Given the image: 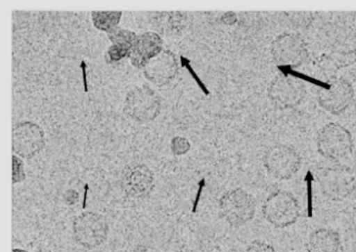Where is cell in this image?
Listing matches in <instances>:
<instances>
[{"instance_id": "6da1fadb", "label": "cell", "mask_w": 356, "mask_h": 252, "mask_svg": "<svg viewBox=\"0 0 356 252\" xmlns=\"http://www.w3.org/2000/svg\"><path fill=\"white\" fill-rule=\"evenodd\" d=\"M220 212L231 226H243L255 215V199L243 189L230 190L220 199Z\"/></svg>"}, {"instance_id": "7a4b0ae2", "label": "cell", "mask_w": 356, "mask_h": 252, "mask_svg": "<svg viewBox=\"0 0 356 252\" xmlns=\"http://www.w3.org/2000/svg\"><path fill=\"white\" fill-rule=\"evenodd\" d=\"M318 152L324 158L339 160L347 158L353 150V139L346 127L330 123L325 125L316 137Z\"/></svg>"}, {"instance_id": "3957f363", "label": "cell", "mask_w": 356, "mask_h": 252, "mask_svg": "<svg viewBox=\"0 0 356 252\" xmlns=\"http://www.w3.org/2000/svg\"><path fill=\"white\" fill-rule=\"evenodd\" d=\"M262 214L268 223L275 227L283 228L297 222L301 208L293 194L278 191L264 201Z\"/></svg>"}, {"instance_id": "277c9868", "label": "cell", "mask_w": 356, "mask_h": 252, "mask_svg": "<svg viewBox=\"0 0 356 252\" xmlns=\"http://www.w3.org/2000/svg\"><path fill=\"white\" fill-rule=\"evenodd\" d=\"M318 185L327 198L341 201L349 197L355 190V177L351 169L341 165L328 167L318 173Z\"/></svg>"}, {"instance_id": "5b68a950", "label": "cell", "mask_w": 356, "mask_h": 252, "mask_svg": "<svg viewBox=\"0 0 356 252\" xmlns=\"http://www.w3.org/2000/svg\"><path fill=\"white\" fill-rule=\"evenodd\" d=\"M109 225L103 215L85 212L74 220V240L83 247L93 249L105 243Z\"/></svg>"}, {"instance_id": "8992f818", "label": "cell", "mask_w": 356, "mask_h": 252, "mask_svg": "<svg viewBox=\"0 0 356 252\" xmlns=\"http://www.w3.org/2000/svg\"><path fill=\"white\" fill-rule=\"evenodd\" d=\"M161 101L155 91L147 85L134 87L124 101V112L138 122H149L159 116Z\"/></svg>"}, {"instance_id": "52a82bcc", "label": "cell", "mask_w": 356, "mask_h": 252, "mask_svg": "<svg viewBox=\"0 0 356 252\" xmlns=\"http://www.w3.org/2000/svg\"><path fill=\"white\" fill-rule=\"evenodd\" d=\"M264 165L268 174L277 179H289L300 170L302 158L299 152L291 146L277 144L266 150Z\"/></svg>"}, {"instance_id": "ba28073f", "label": "cell", "mask_w": 356, "mask_h": 252, "mask_svg": "<svg viewBox=\"0 0 356 252\" xmlns=\"http://www.w3.org/2000/svg\"><path fill=\"white\" fill-rule=\"evenodd\" d=\"M45 146L44 131L32 121L17 123L13 127V151L31 158L42 151Z\"/></svg>"}, {"instance_id": "9c48e42d", "label": "cell", "mask_w": 356, "mask_h": 252, "mask_svg": "<svg viewBox=\"0 0 356 252\" xmlns=\"http://www.w3.org/2000/svg\"><path fill=\"white\" fill-rule=\"evenodd\" d=\"M272 56L279 65L300 66L307 58V46L298 33H283L273 41Z\"/></svg>"}, {"instance_id": "30bf717a", "label": "cell", "mask_w": 356, "mask_h": 252, "mask_svg": "<svg viewBox=\"0 0 356 252\" xmlns=\"http://www.w3.org/2000/svg\"><path fill=\"white\" fill-rule=\"evenodd\" d=\"M354 90L351 83L345 79L332 81L327 87L318 91L320 106L331 114L339 115L345 112L353 101Z\"/></svg>"}, {"instance_id": "8fae6325", "label": "cell", "mask_w": 356, "mask_h": 252, "mask_svg": "<svg viewBox=\"0 0 356 252\" xmlns=\"http://www.w3.org/2000/svg\"><path fill=\"white\" fill-rule=\"evenodd\" d=\"M306 91L299 81L289 77H277L268 87L270 100L281 108H293L299 106Z\"/></svg>"}, {"instance_id": "7c38bea8", "label": "cell", "mask_w": 356, "mask_h": 252, "mask_svg": "<svg viewBox=\"0 0 356 252\" xmlns=\"http://www.w3.org/2000/svg\"><path fill=\"white\" fill-rule=\"evenodd\" d=\"M155 185L153 172L145 165L128 167L122 176V187L131 198H145Z\"/></svg>"}, {"instance_id": "4fadbf2b", "label": "cell", "mask_w": 356, "mask_h": 252, "mask_svg": "<svg viewBox=\"0 0 356 252\" xmlns=\"http://www.w3.org/2000/svg\"><path fill=\"white\" fill-rule=\"evenodd\" d=\"M143 73L152 83L158 87L168 85L178 73V62L174 52L163 50L145 67Z\"/></svg>"}, {"instance_id": "5bb4252c", "label": "cell", "mask_w": 356, "mask_h": 252, "mask_svg": "<svg viewBox=\"0 0 356 252\" xmlns=\"http://www.w3.org/2000/svg\"><path fill=\"white\" fill-rule=\"evenodd\" d=\"M163 51V40L158 33L147 31L137 37L131 53V62L138 69L145 67Z\"/></svg>"}, {"instance_id": "9a60e30c", "label": "cell", "mask_w": 356, "mask_h": 252, "mask_svg": "<svg viewBox=\"0 0 356 252\" xmlns=\"http://www.w3.org/2000/svg\"><path fill=\"white\" fill-rule=\"evenodd\" d=\"M306 251L343 252L341 237L333 229H316L310 235L306 243Z\"/></svg>"}, {"instance_id": "2e32d148", "label": "cell", "mask_w": 356, "mask_h": 252, "mask_svg": "<svg viewBox=\"0 0 356 252\" xmlns=\"http://www.w3.org/2000/svg\"><path fill=\"white\" fill-rule=\"evenodd\" d=\"M122 16V12H92L91 14L95 26L99 31H107L108 33L118 28Z\"/></svg>"}, {"instance_id": "e0dca14e", "label": "cell", "mask_w": 356, "mask_h": 252, "mask_svg": "<svg viewBox=\"0 0 356 252\" xmlns=\"http://www.w3.org/2000/svg\"><path fill=\"white\" fill-rule=\"evenodd\" d=\"M137 37H138V35L134 31L118 28V27L109 33V39L113 43V45L124 48V49L131 51V53H132L133 48H134L135 43H136Z\"/></svg>"}, {"instance_id": "ac0fdd59", "label": "cell", "mask_w": 356, "mask_h": 252, "mask_svg": "<svg viewBox=\"0 0 356 252\" xmlns=\"http://www.w3.org/2000/svg\"><path fill=\"white\" fill-rule=\"evenodd\" d=\"M130 56L131 51H129V50L118 47V46L112 45L108 48L107 52H106V60L111 64V62H120L122 58Z\"/></svg>"}, {"instance_id": "d6986e66", "label": "cell", "mask_w": 356, "mask_h": 252, "mask_svg": "<svg viewBox=\"0 0 356 252\" xmlns=\"http://www.w3.org/2000/svg\"><path fill=\"white\" fill-rule=\"evenodd\" d=\"M26 178L24 162L17 156H13V183H22Z\"/></svg>"}, {"instance_id": "ffe728a7", "label": "cell", "mask_w": 356, "mask_h": 252, "mask_svg": "<svg viewBox=\"0 0 356 252\" xmlns=\"http://www.w3.org/2000/svg\"><path fill=\"white\" fill-rule=\"evenodd\" d=\"M191 149V143L186 137H175L172 140V150L175 156H183Z\"/></svg>"}, {"instance_id": "44dd1931", "label": "cell", "mask_w": 356, "mask_h": 252, "mask_svg": "<svg viewBox=\"0 0 356 252\" xmlns=\"http://www.w3.org/2000/svg\"><path fill=\"white\" fill-rule=\"evenodd\" d=\"M180 60L181 64H182L183 67H185V68L188 70V72L191 73V76H193V78L195 79V83H197V85H199L200 87H201L202 91L204 92V93L206 94V95H209V91H208L207 87H206L205 83L202 81V79L200 78L199 75L197 74V72H195V69L193 68V66H191V60H188V58H185L184 56H180Z\"/></svg>"}, {"instance_id": "7402d4cb", "label": "cell", "mask_w": 356, "mask_h": 252, "mask_svg": "<svg viewBox=\"0 0 356 252\" xmlns=\"http://www.w3.org/2000/svg\"><path fill=\"white\" fill-rule=\"evenodd\" d=\"M245 252H276L270 244L261 241H254Z\"/></svg>"}, {"instance_id": "603a6c76", "label": "cell", "mask_w": 356, "mask_h": 252, "mask_svg": "<svg viewBox=\"0 0 356 252\" xmlns=\"http://www.w3.org/2000/svg\"><path fill=\"white\" fill-rule=\"evenodd\" d=\"M79 199H80V194L76 190L70 189L64 193L63 201L67 205H74L79 201Z\"/></svg>"}, {"instance_id": "cb8c5ba5", "label": "cell", "mask_w": 356, "mask_h": 252, "mask_svg": "<svg viewBox=\"0 0 356 252\" xmlns=\"http://www.w3.org/2000/svg\"><path fill=\"white\" fill-rule=\"evenodd\" d=\"M81 70H82V75H83V83H84V91L86 92V93H88L89 89H88V75H87V64L85 60H82L81 62Z\"/></svg>"}, {"instance_id": "d4e9b609", "label": "cell", "mask_w": 356, "mask_h": 252, "mask_svg": "<svg viewBox=\"0 0 356 252\" xmlns=\"http://www.w3.org/2000/svg\"><path fill=\"white\" fill-rule=\"evenodd\" d=\"M237 17L236 15L234 14V12H227V14H225L224 16H222V21L224 23H226V24H234L235 22H236Z\"/></svg>"}, {"instance_id": "484cf974", "label": "cell", "mask_w": 356, "mask_h": 252, "mask_svg": "<svg viewBox=\"0 0 356 252\" xmlns=\"http://www.w3.org/2000/svg\"><path fill=\"white\" fill-rule=\"evenodd\" d=\"M13 252H30V251H28V250H24V249H19V248H15V249H13Z\"/></svg>"}, {"instance_id": "4316f807", "label": "cell", "mask_w": 356, "mask_h": 252, "mask_svg": "<svg viewBox=\"0 0 356 252\" xmlns=\"http://www.w3.org/2000/svg\"><path fill=\"white\" fill-rule=\"evenodd\" d=\"M177 252H191V251H187V250H180V251Z\"/></svg>"}]
</instances>
